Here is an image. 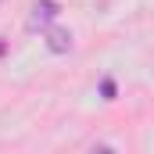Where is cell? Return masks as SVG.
I'll list each match as a JSON object with an SVG mask.
<instances>
[{
    "label": "cell",
    "instance_id": "cell-3",
    "mask_svg": "<svg viewBox=\"0 0 154 154\" xmlns=\"http://www.w3.org/2000/svg\"><path fill=\"white\" fill-rule=\"evenodd\" d=\"M90 154H118V151L108 147V143H97V147H90Z\"/></svg>",
    "mask_w": 154,
    "mask_h": 154
},
{
    "label": "cell",
    "instance_id": "cell-1",
    "mask_svg": "<svg viewBox=\"0 0 154 154\" xmlns=\"http://www.w3.org/2000/svg\"><path fill=\"white\" fill-rule=\"evenodd\" d=\"M57 18H61V4H57V0H36V4H32V14H29V29H32V32H36V29L47 32Z\"/></svg>",
    "mask_w": 154,
    "mask_h": 154
},
{
    "label": "cell",
    "instance_id": "cell-2",
    "mask_svg": "<svg viewBox=\"0 0 154 154\" xmlns=\"http://www.w3.org/2000/svg\"><path fill=\"white\" fill-rule=\"evenodd\" d=\"M43 36H47V47H50L54 54H68V50H72V32L61 29V25H50Z\"/></svg>",
    "mask_w": 154,
    "mask_h": 154
},
{
    "label": "cell",
    "instance_id": "cell-4",
    "mask_svg": "<svg viewBox=\"0 0 154 154\" xmlns=\"http://www.w3.org/2000/svg\"><path fill=\"white\" fill-rule=\"evenodd\" d=\"M104 97H108V100L115 97V82H111V79H104Z\"/></svg>",
    "mask_w": 154,
    "mask_h": 154
}]
</instances>
